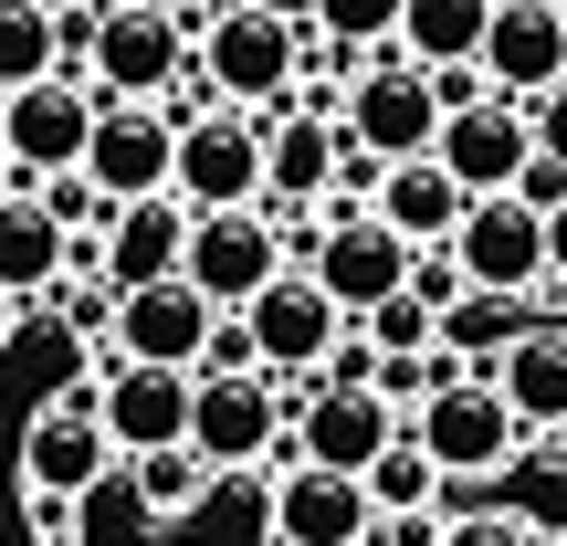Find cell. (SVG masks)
<instances>
[{"mask_svg": "<svg viewBox=\"0 0 567 546\" xmlns=\"http://www.w3.org/2000/svg\"><path fill=\"white\" fill-rule=\"evenodd\" d=\"M200 368H264V358H252V326H243V305H221V316H210V347H200Z\"/></svg>", "mask_w": 567, "mask_h": 546, "instance_id": "d590c367", "label": "cell"}, {"mask_svg": "<svg viewBox=\"0 0 567 546\" xmlns=\"http://www.w3.org/2000/svg\"><path fill=\"white\" fill-rule=\"evenodd\" d=\"M431 95H442V116H452V105H484L494 84H484V63H442V74H431Z\"/></svg>", "mask_w": 567, "mask_h": 546, "instance_id": "f35d334b", "label": "cell"}, {"mask_svg": "<svg viewBox=\"0 0 567 546\" xmlns=\"http://www.w3.org/2000/svg\"><path fill=\"white\" fill-rule=\"evenodd\" d=\"M557 11H567V0H557Z\"/></svg>", "mask_w": 567, "mask_h": 546, "instance_id": "bcb514c9", "label": "cell"}, {"mask_svg": "<svg viewBox=\"0 0 567 546\" xmlns=\"http://www.w3.org/2000/svg\"><path fill=\"white\" fill-rule=\"evenodd\" d=\"M105 473H116V442H105V421H95V389H53V400L32 410V431H21V494H32V526L63 536V515H74Z\"/></svg>", "mask_w": 567, "mask_h": 546, "instance_id": "7a4b0ae2", "label": "cell"}, {"mask_svg": "<svg viewBox=\"0 0 567 546\" xmlns=\"http://www.w3.org/2000/svg\"><path fill=\"white\" fill-rule=\"evenodd\" d=\"M526 326H536V316H526V295H494V284H463V305L442 316V358H463L473 379H484V368L505 358V347L526 337Z\"/></svg>", "mask_w": 567, "mask_h": 546, "instance_id": "4316f807", "label": "cell"}, {"mask_svg": "<svg viewBox=\"0 0 567 546\" xmlns=\"http://www.w3.org/2000/svg\"><path fill=\"white\" fill-rule=\"evenodd\" d=\"M210 316H221V305H210L189 274H158V284H137V295H116L105 347H116V358H137V368H200Z\"/></svg>", "mask_w": 567, "mask_h": 546, "instance_id": "4fadbf2b", "label": "cell"}, {"mask_svg": "<svg viewBox=\"0 0 567 546\" xmlns=\"http://www.w3.org/2000/svg\"><path fill=\"white\" fill-rule=\"evenodd\" d=\"M168 546H274V473H264V463L210 473L200 505L168 526Z\"/></svg>", "mask_w": 567, "mask_h": 546, "instance_id": "cb8c5ba5", "label": "cell"}, {"mask_svg": "<svg viewBox=\"0 0 567 546\" xmlns=\"http://www.w3.org/2000/svg\"><path fill=\"white\" fill-rule=\"evenodd\" d=\"M368 484L326 463H284L274 473V546H368Z\"/></svg>", "mask_w": 567, "mask_h": 546, "instance_id": "d6986e66", "label": "cell"}, {"mask_svg": "<svg viewBox=\"0 0 567 546\" xmlns=\"http://www.w3.org/2000/svg\"><path fill=\"white\" fill-rule=\"evenodd\" d=\"M526 452H536V442H526ZM526 452L494 473V484H505V515H526L536 536H557V526H567V463H526Z\"/></svg>", "mask_w": 567, "mask_h": 546, "instance_id": "1f68e13d", "label": "cell"}, {"mask_svg": "<svg viewBox=\"0 0 567 546\" xmlns=\"http://www.w3.org/2000/svg\"><path fill=\"white\" fill-rule=\"evenodd\" d=\"M410 295H421L431 316H452V305H463V264H452V253H410Z\"/></svg>", "mask_w": 567, "mask_h": 546, "instance_id": "e575fe53", "label": "cell"}, {"mask_svg": "<svg viewBox=\"0 0 567 546\" xmlns=\"http://www.w3.org/2000/svg\"><path fill=\"white\" fill-rule=\"evenodd\" d=\"M557 284H567V200L547 210V295H557Z\"/></svg>", "mask_w": 567, "mask_h": 546, "instance_id": "ab89813d", "label": "cell"}, {"mask_svg": "<svg viewBox=\"0 0 567 546\" xmlns=\"http://www.w3.org/2000/svg\"><path fill=\"white\" fill-rule=\"evenodd\" d=\"M179 274L200 284L210 305H252V295L284 274V231L264 222V200H243V210H189V253H179Z\"/></svg>", "mask_w": 567, "mask_h": 546, "instance_id": "8fae6325", "label": "cell"}, {"mask_svg": "<svg viewBox=\"0 0 567 546\" xmlns=\"http://www.w3.org/2000/svg\"><path fill=\"white\" fill-rule=\"evenodd\" d=\"M526 126H536V158H557V168H567V84L526 105Z\"/></svg>", "mask_w": 567, "mask_h": 546, "instance_id": "8d00e7d4", "label": "cell"}, {"mask_svg": "<svg viewBox=\"0 0 567 546\" xmlns=\"http://www.w3.org/2000/svg\"><path fill=\"white\" fill-rule=\"evenodd\" d=\"M210 452L200 442H158V452H126V484H137V505L158 515V526H179L189 505H200V484H210Z\"/></svg>", "mask_w": 567, "mask_h": 546, "instance_id": "f1b7e54d", "label": "cell"}, {"mask_svg": "<svg viewBox=\"0 0 567 546\" xmlns=\"http://www.w3.org/2000/svg\"><path fill=\"white\" fill-rule=\"evenodd\" d=\"M389 442H400V410H389L379 389H316L305 421H295V452L326 463V473H368Z\"/></svg>", "mask_w": 567, "mask_h": 546, "instance_id": "ffe728a7", "label": "cell"}, {"mask_svg": "<svg viewBox=\"0 0 567 546\" xmlns=\"http://www.w3.org/2000/svg\"><path fill=\"white\" fill-rule=\"evenodd\" d=\"M168 158H179V126H168V105H126V95H95L84 179H95L105 200H147V189H168Z\"/></svg>", "mask_w": 567, "mask_h": 546, "instance_id": "5bb4252c", "label": "cell"}, {"mask_svg": "<svg viewBox=\"0 0 567 546\" xmlns=\"http://www.w3.org/2000/svg\"><path fill=\"white\" fill-rule=\"evenodd\" d=\"M0 168H11V147H0Z\"/></svg>", "mask_w": 567, "mask_h": 546, "instance_id": "f6af8a7d", "label": "cell"}, {"mask_svg": "<svg viewBox=\"0 0 567 546\" xmlns=\"http://www.w3.org/2000/svg\"><path fill=\"white\" fill-rule=\"evenodd\" d=\"M337 137L347 147H368L379 168H400V158H431V137H442V95H431V74L421 63H368L358 84L337 95Z\"/></svg>", "mask_w": 567, "mask_h": 546, "instance_id": "277c9868", "label": "cell"}, {"mask_svg": "<svg viewBox=\"0 0 567 546\" xmlns=\"http://www.w3.org/2000/svg\"><path fill=\"white\" fill-rule=\"evenodd\" d=\"M484 379L505 389V410H515L526 431H567V326H557V316H536L526 337H515L505 358L484 368Z\"/></svg>", "mask_w": 567, "mask_h": 546, "instance_id": "603a6c76", "label": "cell"}, {"mask_svg": "<svg viewBox=\"0 0 567 546\" xmlns=\"http://www.w3.org/2000/svg\"><path fill=\"white\" fill-rule=\"evenodd\" d=\"M63 74V32L53 11H32V0H0V95H21V84Z\"/></svg>", "mask_w": 567, "mask_h": 546, "instance_id": "f546056e", "label": "cell"}, {"mask_svg": "<svg viewBox=\"0 0 567 546\" xmlns=\"http://www.w3.org/2000/svg\"><path fill=\"white\" fill-rule=\"evenodd\" d=\"M442 253L463 264V284H494V295H547V210H526L515 189H484Z\"/></svg>", "mask_w": 567, "mask_h": 546, "instance_id": "ba28073f", "label": "cell"}, {"mask_svg": "<svg viewBox=\"0 0 567 546\" xmlns=\"http://www.w3.org/2000/svg\"><path fill=\"white\" fill-rule=\"evenodd\" d=\"M515 200H526V210H557L567 200V168L557 158H526V168H515Z\"/></svg>", "mask_w": 567, "mask_h": 546, "instance_id": "74e56055", "label": "cell"}, {"mask_svg": "<svg viewBox=\"0 0 567 546\" xmlns=\"http://www.w3.org/2000/svg\"><path fill=\"white\" fill-rule=\"evenodd\" d=\"M557 326H567V284H557Z\"/></svg>", "mask_w": 567, "mask_h": 546, "instance_id": "7bdbcfd3", "label": "cell"}, {"mask_svg": "<svg viewBox=\"0 0 567 546\" xmlns=\"http://www.w3.org/2000/svg\"><path fill=\"white\" fill-rule=\"evenodd\" d=\"M305 274L337 295L347 326H358L368 305H389V295L410 284V243L379 222V210H337V200H326V231H316V264H305Z\"/></svg>", "mask_w": 567, "mask_h": 546, "instance_id": "30bf717a", "label": "cell"}, {"mask_svg": "<svg viewBox=\"0 0 567 546\" xmlns=\"http://www.w3.org/2000/svg\"><path fill=\"white\" fill-rule=\"evenodd\" d=\"M400 11L410 0H305V21L347 53H400Z\"/></svg>", "mask_w": 567, "mask_h": 546, "instance_id": "4dcf8cb0", "label": "cell"}, {"mask_svg": "<svg viewBox=\"0 0 567 546\" xmlns=\"http://www.w3.org/2000/svg\"><path fill=\"white\" fill-rule=\"evenodd\" d=\"M84 137H95V84L84 74H42V84H21V95H0L11 179H63V168H84Z\"/></svg>", "mask_w": 567, "mask_h": 546, "instance_id": "8992f818", "label": "cell"}, {"mask_svg": "<svg viewBox=\"0 0 567 546\" xmlns=\"http://www.w3.org/2000/svg\"><path fill=\"white\" fill-rule=\"evenodd\" d=\"M337 116H316V105H274L264 116V210H326L337 200Z\"/></svg>", "mask_w": 567, "mask_h": 546, "instance_id": "e0dca14e", "label": "cell"}, {"mask_svg": "<svg viewBox=\"0 0 567 546\" xmlns=\"http://www.w3.org/2000/svg\"><path fill=\"white\" fill-rule=\"evenodd\" d=\"M431 158L484 200V189H515V168L536 158V126H526V105H515V95H484V105H452V116H442Z\"/></svg>", "mask_w": 567, "mask_h": 546, "instance_id": "ac0fdd59", "label": "cell"}, {"mask_svg": "<svg viewBox=\"0 0 567 546\" xmlns=\"http://www.w3.org/2000/svg\"><path fill=\"white\" fill-rule=\"evenodd\" d=\"M484 21H494V0H410L400 11V63H421V74L473 63L484 53Z\"/></svg>", "mask_w": 567, "mask_h": 546, "instance_id": "484cf974", "label": "cell"}, {"mask_svg": "<svg viewBox=\"0 0 567 546\" xmlns=\"http://www.w3.org/2000/svg\"><path fill=\"white\" fill-rule=\"evenodd\" d=\"M32 11H53V21H63V11H95V0H32Z\"/></svg>", "mask_w": 567, "mask_h": 546, "instance_id": "b9f144b4", "label": "cell"}, {"mask_svg": "<svg viewBox=\"0 0 567 546\" xmlns=\"http://www.w3.org/2000/svg\"><path fill=\"white\" fill-rule=\"evenodd\" d=\"M358 484H368V515H442V505H452L442 463H431V452L410 442V421H400V442H389L379 463L358 473Z\"/></svg>", "mask_w": 567, "mask_h": 546, "instance_id": "83f0119b", "label": "cell"}, {"mask_svg": "<svg viewBox=\"0 0 567 546\" xmlns=\"http://www.w3.org/2000/svg\"><path fill=\"white\" fill-rule=\"evenodd\" d=\"M21 305H32V295H11V284H0V347L21 337Z\"/></svg>", "mask_w": 567, "mask_h": 546, "instance_id": "60d3db41", "label": "cell"}, {"mask_svg": "<svg viewBox=\"0 0 567 546\" xmlns=\"http://www.w3.org/2000/svg\"><path fill=\"white\" fill-rule=\"evenodd\" d=\"M63 253H74V231L32 200V179H11L0 189V284H11V295H53Z\"/></svg>", "mask_w": 567, "mask_h": 546, "instance_id": "d4e9b609", "label": "cell"}, {"mask_svg": "<svg viewBox=\"0 0 567 546\" xmlns=\"http://www.w3.org/2000/svg\"><path fill=\"white\" fill-rule=\"evenodd\" d=\"M410 442L442 463V484H494V473L526 452V421L505 410L494 379H442L421 410H410Z\"/></svg>", "mask_w": 567, "mask_h": 546, "instance_id": "3957f363", "label": "cell"}, {"mask_svg": "<svg viewBox=\"0 0 567 546\" xmlns=\"http://www.w3.org/2000/svg\"><path fill=\"white\" fill-rule=\"evenodd\" d=\"M189 442H200L221 473H243V463L274 473V452H284V410H274L264 368H200V379H189Z\"/></svg>", "mask_w": 567, "mask_h": 546, "instance_id": "9c48e42d", "label": "cell"}, {"mask_svg": "<svg viewBox=\"0 0 567 546\" xmlns=\"http://www.w3.org/2000/svg\"><path fill=\"white\" fill-rule=\"evenodd\" d=\"M442 546H536V526L505 505H442Z\"/></svg>", "mask_w": 567, "mask_h": 546, "instance_id": "836d02e7", "label": "cell"}, {"mask_svg": "<svg viewBox=\"0 0 567 546\" xmlns=\"http://www.w3.org/2000/svg\"><path fill=\"white\" fill-rule=\"evenodd\" d=\"M168 189H179L189 210H243V200H264V116H243V105H210L200 126H179Z\"/></svg>", "mask_w": 567, "mask_h": 546, "instance_id": "52a82bcc", "label": "cell"}, {"mask_svg": "<svg viewBox=\"0 0 567 546\" xmlns=\"http://www.w3.org/2000/svg\"><path fill=\"white\" fill-rule=\"evenodd\" d=\"M484 84L494 95H515V105H536V95H557L567 84V11L557 0H494V21H484Z\"/></svg>", "mask_w": 567, "mask_h": 546, "instance_id": "9a60e30c", "label": "cell"}, {"mask_svg": "<svg viewBox=\"0 0 567 546\" xmlns=\"http://www.w3.org/2000/svg\"><path fill=\"white\" fill-rule=\"evenodd\" d=\"M84 84L126 105H168L189 84V32L168 11H105L95 42H84Z\"/></svg>", "mask_w": 567, "mask_h": 546, "instance_id": "5b68a950", "label": "cell"}, {"mask_svg": "<svg viewBox=\"0 0 567 546\" xmlns=\"http://www.w3.org/2000/svg\"><path fill=\"white\" fill-rule=\"evenodd\" d=\"M536 546H567V526H557V536H536Z\"/></svg>", "mask_w": 567, "mask_h": 546, "instance_id": "ee69618b", "label": "cell"}, {"mask_svg": "<svg viewBox=\"0 0 567 546\" xmlns=\"http://www.w3.org/2000/svg\"><path fill=\"white\" fill-rule=\"evenodd\" d=\"M368 210H379V222L400 231L410 253H442L452 231H463V210H473V189L452 179L442 158H400V168H379V189H368Z\"/></svg>", "mask_w": 567, "mask_h": 546, "instance_id": "44dd1931", "label": "cell"}, {"mask_svg": "<svg viewBox=\"0 0 567 546\" xmlns=\"http://www.w3.org/2000/svg\"><path fill=\"white\" fill-rule=\"evenodd\" d=\"M179 253H189V200L179 189H147V200H126L116 222H105V284H116V295L179 274Z\"/></svg>", "mask_w": 567, "mask_h": 546, "instance_id": "7402d4cb", "label": "cell"}, {"mask_svg": "<svg viewBox=\"0 0 567 546\" xmlns=\"http://www.w3.org/2000/svg\"><path fill=\"white\" fill-rule=\"evenodd\" d=\"M189 379H200V368H137V358H105V379H95V421H105V442H116V463H126V452H158V442H189Z\"/></svg>", "mask_w": 567, "mask_h": 546, "instance_id": "2e32d148", "label": "cell"}, {"mask_svg": "<svg viewBox=\"0 0 567 546\" xmlns=\"http://www.w3.org/2000/svg\"><path fill=\"white\" fill-rule=\"evenodd\" d=\"M358 337L379 347V358H431V347H442V316H431V305L400 284L389 305H368V316H358Z\"/></svg>", "mask_w": 567, "mask_h": 546, "instance_id": "d6a6232c", "label": "cell"}, {"mask_svg": "<svg viewBox=\"0 0 567 546\" xmlns=\"http://www.w3.org/2000/svg\"><path fill=\"white\" fill-rule=\"evenodd\" d=\"M189 74H200L221 105H243V116H274V105H295L305 21L274 11V0H210L200 42H189Z\"/></svg>", "mask_w": 567, "mask_h": 546, "instance_id": "6da1fadb", "label": "cell"}, {"mask_svg": "<svg viewBox=\"0 0 567 546\" xmlns=\"http://www.w3.org/2000/svg\"><path fill=\"white\" fill-rule=\"evenodd\" d=\"M243 326H252V358H264V379L274 368H295V379H316L326 358H337V337H347V316H337V295H326L316 274H295L284 264L264 295L243 305Z\"/></svg>", "mask_w": 567, "mask_h": 546, "instance_id": "7c38bea8", "label": "cell"}]
</instances>
